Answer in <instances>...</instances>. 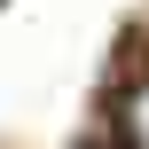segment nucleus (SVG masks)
I'll return each mask as SVG.
<instances>
[{
  "label": "nucleus",
  "mask_w": 149,
  "mask_h": 149,
  "mask_svg": "<svg viewBox=\"0 0 149 149\" xmlns=\"http://www.w3.org/2000/svg\"><path fill=\"white\" fill-rule=\"evenodd\" d=\"M126 141H134V149H149V86L126 102Z\"/></svg>",
  "instance_id": "1"
}]
</instances>
